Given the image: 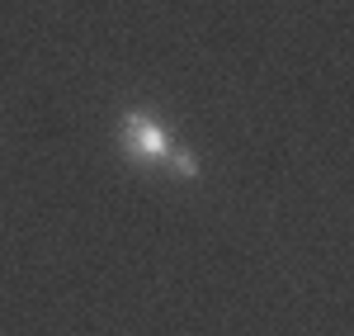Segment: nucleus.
I'll use <instances>...</instances> for the list:
<instances>
[{
	"label": "nucleus",
	"instance_id": "1",
	"mask_svg": "<svg viewBox=\"0 0 354 336\" xmlns=\"http://www.w3.org/2000/svg\"><path fill=\"white\" fill-rule=\"evenodd\" d=\"M118 147H123L133 161H142V166H161L165 157L175 152V138H170V128H165L156 114L128 109L118 118Z\"/></svg>",
	"mask_w": 354,
	"mask_h": 336
},
{
	"label": "nucleus",
	"instance_id": "2",
	"mask_svg": "<svg viewBox=\"0 0 354 336\" xmlns=\"http://www.w3.org/2000/svg\"><path fill=\"white\" fill-rule=\"evenodd\" d=\"M165 161L175 166V175H180V180H194V175H198V157H194V152H185V147H175Z\"/></svg>",
	"mask_w": 354,
	"mask_h": 336
}]
</instances>
